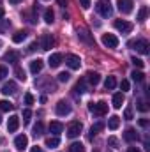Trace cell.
I'll use <instances>...</instances> for the list:
<instances>
[{"mask_svg":"<svg viewBox=\"0 0 150 152\" xmlns=\"http://www.w3.org/2000/svg\"><path fill=\"white\" fill-rule=\"evenodd\" d=\"M138 110H140L141 113H145V112L149 110V106H147V103H138Z\"/></svg>","mask_w":150,"mask_h":152,"instance_id":"45","label":"cell"},{"mask_svg":"<svg viewBox=\"0 0 150 152\" xmlns=\"http://www.w3.org/2000/svg\"><path fill=\"white\" fill-rule=\"evenodd\" d=\"M64 62V55L62 53H53V55H50V58H48V64H50V67H58L60 64Z\"/></svg>","mask_w":150,"mask_h":152,"instance_id":"11","label":"cell"},{"mask_svg":"<svg viewBox=\"0 0 150 152\" xmlns=\"http://www.w3.org/2000/svg\"><path fill=\"white\" fill-rule=\"evenodd\" d=\"M127 46H131L133 50H136L138 53H141V55H149L150 53V44L147 39H136V41H129L127 42Z\"/></svg>","mask_w":150,"mask_h":152,"instance_id":"1","label":"cell"},{"mask_svg":"<svg viewBox=\"0 0 150 152\" xmlns=\"http://www.w3.org/2000/svg\"><path fill=\"white\" fill-rule=\"evenodd\" d=\"M81 129H83V124H81V122H78V120L71 122L69 127H67V136H69V138H76V136H79Z\"/></svg>","mask_w":150,"mask_h":152,"instance_id":"4","label":"cell"},{"mask_svg":"<svg viewBox=\"0 0 150 152\" xmlns=\"http://www.w3.org/2000/svg\"><path fill=\"white\" fill-rule=\"evenodd\" d=\"M74 92L76 94H83V92H87V85H85V80H79L78 83L74 85Z\"/></svg>","mask_w":150,"mask_h":152,"instance_id":"30","label":"cell"},{"mask_svg":"<svg viewBox=\"0 0 150 152\" xmlns=\"http://www.w3.org/2000/svg\"><path fill=\"white\" fill-rule=\"evenodd\" d=\"M103 129H104V124H101V122H97V124H94V126L90 127V134H88V138L92 140V138H94V136H95V134H97L99 131H103Z\"/></svg>","mask_w":150,"mask_h":152,"instance_id":"24","label":"cell"},{"mask_svg":"<svg viewBox=\"0 0 150 152\" xmlns=\"http://www.w3.org/2000/svg\"><path fill=\"white\" fill-rule=\"evenodd\" d=\"M79 5H81L83 9H88V7L92 5V0H79Z\"/></svg>","mask_w":150,"mask_h":152,"instance_id":"44","label":"cell"},{"mask_svg":"<svg viewBox=\"0 0 150 152\" xmlns=\"http://www.w3.org/2000/svg\"><path fill=\"white\" fill-rule=\"evenodd\" d=\"M7 75H9L7 67H5V66H0V81H2V80H4V78H5Z\"/></svg>","mask_w":150,"mask_h":152,"instance_id":"38","label":"cell"},{"mask_svg":"<svg viewBox=\"0 0 150 152\" xmlns=\"http://www.w3.org/2000/svg\"><path fill=\"white\" fill-rule=\"evenodd\" d=\"M30 152H42V149H41V147H32V151Z\"/></svg>","mask_w":150,"mask_h":152,"instance_id":"49","label":"cell"},{"mask_svg":"<svg viewBox=\"0 0 150 152\" xmlns=\"http://www.w3.org/2000/svg\"><path fill=\"white\" fill-rule=\"evenodd\" d=\"M9 2H11V4H20L21 0H9Z\"/></svg>","mask_w":150,"mask_h":152,"instance_id":"52","label":"cell"},{"mask_svg":"<svg viewBox=\"0 0 150 152\" xmlns=\"http://www.w3.org/2000/svg\"><path fill=\"white\" fill-rule=\"evenodd\" d=\"M42 67H44V64H42V60L41 58H36V60H32L30 62V73L32 75H37L42 71Z\"/></svg>","mask_w":150,"mask_h":152,"instance_id":"17","label":"cell"},{"mask_svg":"<svg viewBox=\"0 0 150 152\" xmlns=\"http://www.w3.org/2000/svg\"><path fill=\"white\" fill-rule=\"evenodd\" d=\"M12 108H14V104L11 101H7V99H2L0 101V112H11Z\"/></svg>","mask_w":150,"mask_h":152,"instance_id":"27","label":"cell"},{"mask_svg":"<svg viewBox=\"0 0 150 152\" xmlns=\"http://www.w3.org/2000/svg\"><path fill=\"white\" fill-rule=\"evenodd\" d=\"M30 117H32V112H30L28 108H25V110H23V120H27V122H28V120H30Z\"/></svg>","mask_w":150,"mask_h":152,"instance_id":"42","label":"cell"},{"mask_svg":"<svg viewBox=\"0 0 150 152\" xmlns=\"http://www.w3.org/2000/svg\"><path fill=\"white\" fill-rule=\"evenodd\" d=\"M16 90H18V87H16L14 81H7V83L2 85V94L4 96H12V94H16Z\"/></svg>","mask_w":150,"mask_h":152,"instance_id":"12","label":"cell"},{"mask_svg":"<svg viewBox=\"0 0 150 152\" xmlns=\"http://www.w3.org/2000/svg\"><path fill=\"white\" fill-rule=\"evenodd\" d=\"M66 64H67L69 69H79V66H81V58H79L78 55L69 53V55H66Z\"/></svg>","mask_w":150,"mask_h":152,"instance_id":"7","label":"cell"},{"mask_svg":"<svg viewBox=\"0 0 150 152\" xmlns=\"http://www.w3.org/2000/svg\"><path fill=\"white\" fill-rule=\"evenodd\" d=\"M133 0H117V7L122 14H129L133 11Z\"/></svg>","mask_w":150,"mask_h":152,"instance_id":"8","label":"cell"},{"mask_svg":"<svg viewBox=\"0 0 150 152\" xmlns=\"http://www.w3.org/2000/svg\"><path fill=\"white\" fill-rule=\"evenodd\" d=\"M78 37L81 39V41H85L87 44H94V39H92V36H90V32L88 30H78Z\"/></svg>","mask_w":150,"mask_h":152,"instance_id":"19","label":"cell"},{"mask_svg":"<svg viewBox=\"0 0 150 152\" xmlns=\"http://www.w3.org/2000/svg\"><path fill=\"white\" fill-rule=\"evenodd\" d=\"M118 126H120V117H117V115H113L110 117V120H108V127L115 131V129H118Z\"/></svg>","mask_w":150,"mask_h":152,"instance_id":"25","label":"cell"},{"mask_svg":"<svg viewBox=\"0 0 150 152\" xmlns=\"http://www.w3.org/2000/svg\"><path fill=\"white\" fill-rule=\"evenodd\" d=\"M87 80H88L90 85H97V83L101 81V75L95 73V71H88V73H87Z\"/></svg>","mask_w":150,"mask_h":152,"instance_id":"20","label":"cell"},{"mask_svg":"<svg viewBox=\"0 0 150 152\" xmlns=\"http://www.w3.org/2000/svg\"><path fill=\"white\" fill-rule=\"evenodd\" d=\"M124 101H125L124 92H117V94L113 96V108H115V110H120L122 104H124Z\"/></svg>","mask_w":150,"mask_h":152,"instance_id":"15","label":"cell"},{"mask_svg":"<svg viewBox=\"0 0 150 152\" xmlns=\"http://www.w3.org/2000/svg\"><path fill=\"white\" fill-rule=\"evenodd\" d=\"M124 140L125 142H136L138 140V133H136V129H133V127H129V129H125V133H124Z\"/></svg>","mask_w":150,"mask_h":152,"instance_id":"18","label":"cell"},{"mask_svg":"<svg viewBox=\"0 0 150 152\" xmlns=\"http://www.w3.org/2000/svg\"><path fill=\"white\" fill-rule=\"evenodd\" d=\"M62 131H64V124L62 122H57V120L50 122V133H53L55 136H58Z\"/></svg>","mask_w":150,"mask_h":152,"instance_id":"16","label":"cell"},{"mask_svg":"<svg viewBox=\"0 0 150 152\" xmlns=\"http://www.w3.org/2000/svg\"><path fill=\"white\" fill-rule=\"evenodd\" d=\"M124 117L127 118V120H131L133 118V108L129 106V108H125V112H124Z\"/></svg>","mask_w":150,"mask_h":152,"instance_id":"41","label":"cell"},{"mask_svg":"<svg viewBox=\"0 0 150 152\" xmlns=\"http://www.w3.org/2000/svg\"><path fill=\"white\" fill-rule=\"evenodd\" d=\"M115 28L118 30V32H122V34H129L131 30H133V23H129V21H125V20H115Z\"/></svg>","mask_w":150,"mask_h":152,"instance_id":"5","label":"cell"},{"mask_svg":"<svg viewBox=\"0 0 150 152\" xmlns=\"http://www.w3.org/2000/svg\"><path fill=\"white\" fill-rule=\"evenodd\" d=\"M58 4H60L62 7H66V5H67V0H58Z\"/></svg>","mask_w":150,"mask_h":152,"instance_id":"50","label":"cell"},{"mask_svg":"<svg viewBox=\"0 0 150 152\" xmlns=\"http://www.w3.org/2000/svg\"><path fill=\"white\" fill-rule=\"evenodd\" d=\"M42 131H44L42 122H37V124L34 126V136H36V138H37V136H41V134H42Z\"/></svg>","mask_w":150,"mask_h":152,"instance_id":"34","label":"cell"},{"mask_svg":"<svg viewBox=\"0 0 150 152\" xmlns=\"http://www.w3.org/2000/svg\"><path fill=\"white\" fill-rule=\"evenodd\" d=\"M60 145V138L58 136H50V138H46V147L48 149H57Z\"/></svg>","mask_w":150,"mask_h":152,"instance_id":"22","label":"cell"},{"mask_svg":"<svg viewBox=\"0 0 150 152\" xmlns=\"http://www.w3.org/2000/svg\"><path fill=\"white\" fill-rule=\"evenodd\" d=\"M53 44H55V39H53L51 34H44V36L41 37V50L50 51V50L53 48Z\"/></svg>","mask_w":150,"mask_h":152,"instance_id":"9","label":"cell"},{"mask_svg":"<svg viewBox=\"0 0 150 152\" xmlns=\"http://www.w3.org/2000/svg\"><path fill=\"white\" fill-rule=\"evenodd\" d=\"M25 39H27V32H25V30H18V32L12 36V42L18 44V42H23Z\"/></svg>","mask_w":150,"mask_h":152,"instance_id":"26","label":"cell"},{"mask_svg":"<svg viewBox=\"0 0 150 152\" xmlns=\"http://www.w3.org/2000/svg\"><path fill=\"white\" fill-rule=\"evenodd\" d=\"M108 145H110V147H118V140H117L115 136H110V138H108Z\"/></svg>","mask_w":150,"mask_h":152,"instance_id":"40","label":"cell"},{"mask_svg":"<svg viewBox=\"0 0 150 152\" xmlns=\"http://www.w3.org/2000/svg\"><path fill=\"white\" fill-rule=\"evenodd\" d=\"M131 62H133L136 67H143V66H145V62H143L141 58H136V57H133V58H131Z\"/></svg>","mask_w":150,"mask_h":152,"instance_id":"37","label":"cell"},{"mask_svg":"<svg viewBox=\"0 0 150 152\" xmlns=\"http://www.w3.org/2000/svg\"><path fill=\"white\" fill-rule=\"evenodd\" d=\"M104 87H106V90H113L117 87V78L115 76H108L106 81H104Z\"/></svg>","mask_w":150,"mask_h":152,"instance_id":"28","label":"cell"},{"mask_svg":"<svg viewBox=\"0 0 150 152\" xmlns=\"http://www.w3.org/2000/svg\"><path fill=\"white\" fill-rule=\"evenodd\" d=\"M0 48H2V39H0Z\"/></svg>","mask_w":150,"mask_h":152,"instance_id":"53","label":"cell"},{"mask_svg":"<svg viewBox=\"0 0 150 152\" xmlns=\"http://www.w3.org/2000/svg\"><path fill=\"white\" fill-rule=\"evenodd\" d=\"M120 88H122V92L129 90V81H127V80H122V81H120Z\"/></svg>","mask_w":150,"mask_h":152,"instance_id":"43","label":"cell"},{"mask_svg":"<svg viewBox=\"0 0 150 152\" xmlns=\"http://www.w3.org/2000/svg\"><path fill=\"white\" fill-rule=\"evenodd\" d=\"M147 16H149V7H147V5H141V7H140V11H138L136 20H138V21H145V20H147Z\"/></svg>","mask_w":150,"mask_h":152,"instance_id":"23","label":"cell"},{"mask_svg":"<svg viewBox=\"0 0 150 152\" xmlns=\"http://www.w3.org/2000/svg\"><path fill=\"white\" fill-rule=\"evenodd\" d=\"M69 152H85V147H83V143L74 142V143L69 145Z\"/></svg>","mask_w":150,"mask_h":152,"instance_id":"31","label":"cell"},{"mask_svg":"<svg viewBox=\"0 0 150 152\" xmlns=\"http://www.w3.org/2000/svg\"><path fill=\"white\" fill-rule=\"evenodd\" d=\"M28 50H30V51H36V50H37V42H32V44H30V48H28Z\"/></svg>","mask_w":150,"mask_h":152,"instance_id":"47","label":"cell"},{"mask_svg":"<svg viewBox=\"0 0 150 152\" xmlns=\"http://www.w3.org/2000/svg\"><path fill=\"white\" fill-rule=\"evenodd\" d=\"M4 14H5V12H4V9H2V7H0V20H2V18H4Z\"/></svg>","mask_w":150,"mask_h":152,"instance_id":"51","label":"cell"},{"mask_svg":"<svg viewBox=\"0 0 150 152\" xmlns=\"http://www.w3.org/2000/svg\"><path fill=\"white\" fill-rule=\"evenodd\" d=\"M14 75H16V78H18V80H21V81H25V80H27L25 71H23L20 66H16V67H14Z\"/></svg>","mask_w":150,"mask_h":152,"instance_id":"32","label":"cell"},{"mask_svg":"<svg viewBox=\"0 0 150 152\" xmlns=\"http://www.w3.org/2000/svg\"><path fill=\"white\" fill-rule=\"evenodd\" d=\"M101 41H103V44H104L106 48H111V50L118 46V37H117V36H113V34H103Z\"/></svg>","mask_w":150,"mask_h":152,"instance_id":"6","label":"cell"},{"mask_svg":"<svg viewBox=\"0 0 150 152\" xmlns=\"http://www.w3.org/2000/svg\"><path fill=\"white\" fill-rule=\"evenodd\" d=\"M95 11H97L103 18H108V16L113 14V7L108 0H99V2L95 4Z\"/></svg>","mask_w":150,"mask_h":152,"instance_id":"2","label":"cell"},{"mask_svg":"<svg viewBox=\"0 0 150 152\" xmlns=\"http://www.w3.org/2000/svg\"><path fill=\"white\" fill-rule=\"evenodd\" d=\"M127 152H141V151H140L138 147H129V149H127Z\"/></svg>","mask_w":150,"mask_h":152,"instance_id":"48","label":"cell"},{"mask_svg":"<svg viewBox=\"0 0 150 152\" xmlns=\"http://www.w3.org/2000/svg\"><path fill=\"white\" fill-rule=\"evenodd\" d=\"M140 126L141 127H149V120L147 118H140Z\"/></svg>","mask_w":150,"mask_h":152,"instance_id":"46","label":"cell"},{"mask_svg":"<svg viewBox=\"0 0 150 152\" xmlns=\"http://www.w3.org/2000/svg\"><path fill=\"white\" fill-rule=\"evenodd\" d=\"M44 21H46L48 25H51V23L55 21V12H53L51 9H46V11H44Z\"/></svg>","mask_w":150,"mask_h":152,"instance_id":"29","label":"cell"},{"mask_svg":"<svg viewBox=\"0 0 150 152\" xmlns=\"http://www.w3.org/2000/svg\"><path fill=\"white\" fill-rule=\"evenodd\" d=\"M9 27H11V21H9V20H5V18H2V20H0V32L9 30Z\"/></svg>","mask_w":150,"mask_h":152,"instance_id":"35","label":"cell"},{"mask_svg":"<svg viewBox=\"0 0 150 152\" xmlns=\"http://www.w3.org/2000/svg\"><path fill=\"white\" fill-rule=\"evenodd\" d=\"M0 124H2V117H0Z\"/></svg>","mask_w":150,"mask_h":152,"instance_id":"54","label":"cell"},{"mask_svg":"<svg viewBox=\"0 0 150 152\" xmlns=\"http://www.w3.org/2000/svg\"><path fill=\"white\" fill-rule=\"evenodd\" d=\"M88 110H90V113L97 115V117H103V115L108 113V104L104 103V101H99V103H90L88 104Z\"/></svg>","mask_w":150,"mask_h":152,"instance_id":"3","label":"cell"},{"mask_svg":"<svg viewBox=\"0 0 150 152\" xmlns=\"http://www.w3.org/2000/svg\"><path fill=\"white\" fill-rule=\"evenodd\" d=\"M18 127H20V117L18 115H11L9 117V122H7V131L9 133H14Z\"/></svg>","mask_w":150,"mask_h":152,"instance_id":"13","label":"cell"},{"mask_svg":"<svg viewBox=\"0 0 150 152\" xmlns=\"http://www.w3.org/2000/svg\"><path fill=\"white\" fill-rule=\"evenodd\" d=\"M14 145H16V149H18V151H25V149L28 147V138H27L25 134H20V136H16Z\"/></svg>","mask_w":150,"mask_h":152,"instance_id":"14","label":"cell"},{"mask_svg":"<svg viewBox=\"0 0 150 152\" xmlns=\"http://www.w3.org/2000/svg\"><path fill=\"white\" fill-rule=\"evenodd\" d=\"M55 112H57V115H60V117H66V115L71 113V106L66 101H58L57 106H55Z\"/></svg>","mask_w":150,"mask_h":152,"instance_id":"10","label":"cell"},{"mask_svg":"<svg viewBox=\"0 0 150 152\" xmlns=\"http://www.w3.org/2000/svg\"><path fill=\"white\" fill-rule=\"evenodd\" d=\"M69 78H71L69 73H60V75H58V81H60V83H66V81H69Z\"/></svg>","mask_w":150,"mask_h":152,"instance_id":"36","label":"cell"},{"mask_svg":"<svg viewBox=\"0 0 150 152\" xmlns=\"http://www.w3.org/2000/svg\"><path fill=\"white\" fill-rule=\"evenodd\" d=\"M4 60H5V62H11V64H16V62L20 60V53H16V51H7V53L4 55Z\"/></svg>","mask_w":150,"mask_h":152,"instance_id":"21","label":"cell"},{"mask_svg":"<svg viewBox=\"0 0 150 152\" xmlns=\"http://www.w3.org/2000/svg\"><path fill=\"white\" fill-rule=\"evenodd\" d=\"M25 104H34V96L32 94H25Z\"/></svg>","mask_w":150,"mask_h":152,"instance_id":"39","label":"cell"},{"mask_svg":"<svg viewBox=\"0 0 150 152\" xmlns=\"http://www.w3.org/2000/svg\"><path fill=\"white\" fill-rule=\"evenodd\" d=\"M131 76H133V80H134V81H138V83H141V81L145 80V75H143L141 71H133Z\"/></svg>","mask_w":150,"mask_h":152,"instance_id":"33","label":"cell"}]
</instances>
